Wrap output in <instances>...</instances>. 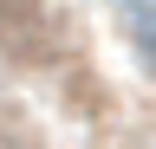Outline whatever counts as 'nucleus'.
Here are the masks:
<instances>
[{
	"label": "nucleus",
	"mask_w": 156,
	"mask_h": 149,
	"mask_svg": "<svg viewBox=\"0 0 156 149\" xmlns=\"http://www.w3.org/2000/svg\"><path fill=\"white\" fill-rule=\"evenodd\" d=\"M143 52H150V65H156V39H150V46H143Z\"/></svg>",
	"instance_id": "f257e3e1"
},
{
	"label": "nucleus",
	"mask_w": 156,
	"mask_h": 149,
	"mask_svg": "<svg viewBox=\"0 0 156 149\" xmlns=\"http://www.w3.org/2000/svg\"><path fill=\"white\" fill-rule=\"evenodd\" d=\"M0 149H7V143H0Z\"/></svg>",
	"instance_id": "f03ea898"
}]
</instances>
